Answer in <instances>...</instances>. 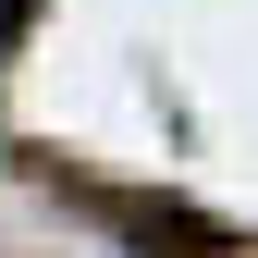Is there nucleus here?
Wrapping results in <instances>:
<instances>
[{
  "label": "nucleus",
  "instance_id": "obj_2",
  "mask_svg": "<svg viewBox=\"0 0 258 258\" xmlns=\"http://www.w3.org/2000/svg\"><path fill=\"white\" fill-rule=\"evenodd\" d=\"M13 25H25V0H0V49H13Z\"/></svg>",
  "mask_w": 258,
  "mask_h": 258
},
{
  "label": "nucleus",
  "instance_id": "obj_1",
  "mask_svg": "<svg viewBox=\"0 0 258 258\" xmlns=\"http://www.w3.org/2000/svg\"><path fill=\"white\" fill-rule=\"evenodd\" d=\"M111 221H123L148 258H160V246H172V258H221V234H209V221H184V209H148V197H123Z\"/></svg>",
  "mask_w": 258,
  "mask_h": 258
}]
</instances>
